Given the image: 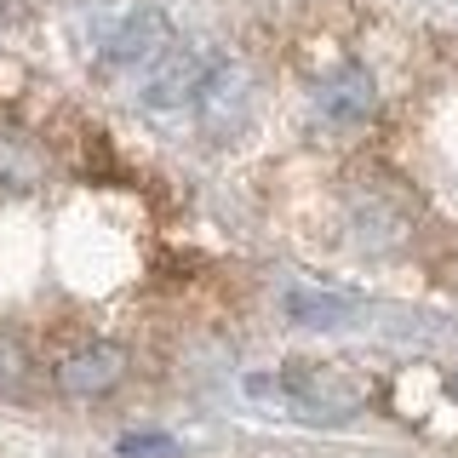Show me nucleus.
Returning a JSON list of instances; mask_svg holds the SVG:
<instances>
[{
    "mask_svg": "<svg viewBox=\"0 0 458 458\" xmlns=\"http://www.w3.org/2000/svg\"><path fill=\"white\" fill-rule=\"evenodd\" d=\"M286 315L304 321V327H338V321L355 315V304L338 298V293H304V286H293V293H286Z\"/></svg>",
    "mask_w": 458,
    "mask_h": 458,
    "instance_id": "nucleus-9",
    "label": "nucleus"
},
{
    "mask_svg": "<svg viewBox=\"0 0 458 458\" xmlns=\"http://www.w3.org/2000/svg\"><path fill=\"white\" fill-rule=\"evenodd\" d=\"M121 458H178V441L172 436H126Z\"/></svg>",
    "mask_w": 458,
    "mask_h": 458,
    "instance_id": "nucleus-12",
    "label": "nucleus"
},
{
    "mask_svg": "<svg viewBox=\"0 0 458 458\" xmlns=\"http://www.w3.org/2000/svg\"><path fill=\"white\" fill-rule=\"evenodd\" d=\"M315 104H321L327 121H367L372 104H378V92H372V75L355 64H344L333 81H321V92H315Z\"/></svg>",
    "mask_w": 458,
    "mask_h": 458,
    "instance_id": "nucleus-7",
    "label": "nucleus"
},
{
    "mask_svg": "<svg viewBox=\"0 0 458 458\" xmlns=\"http://www.w3.org/2000/svg\"><path fill=\"white\" fill-rule=\"evenodd\" d=\"M207 75H212L207 57H200L195 47H183V40H172V47L138 75V86H143V104L172 109V104H195L200 86H207Z\"/></svg>",
    "mask_w": 458,
    "mask_h": 458,
    "instance_id": "nucleus-3",
    "label": "nucleus"
},
{
    "mask_svg": "<svg viewBox=\"0 0 458 458\" xmlns=\"http://www.w3.org/2000/svg\"><path fill=\"white\" fill-rule=\"evenodd\" d=\"M252 390L293 401V407L310 412V419H350V412L367 401L361 378H350L344 367H327V361H293L281 378H258Z\"/></svg>",
    "mask_w": 458,
    "mask_h": 458,
    "instance_id": "nucleus-2",
    "label": "nucleus"
},
{
    "mask_svg": "<svg viewBox=\"0 0 458 458\" xmlns=\"http://www.w3.org/2000/svg\"><path fill=\"white\" fill-rule=\"evenodd\" d=\"M200 121H207V132L212 138H229L241 121H247V75L241 69H229V64H212V75L207 86H200Z\"/></svg>",
    "mask_w": 458,
    "mask_h": 458,
    "instance_id": "nucleus-5",
    "label": "nucleus"
},
{
    "mask_svg": "<svg viewBox=\"0 0 458 458\" xmlns=\"http://www.w3.org/2000/svg\"><path fill=\"white\" fill-rule=\"evenodd\" d=\"M424 200L412 190L407 178H395L390 166H367L361 178L350 183V218L361 229L367 247H395V241L412 235V224H419Z\"/></svg>",
    "mask_w": 458,
    "mask_h": 458,
    "instance_id": "nucleus-1",
    "label": "nucleus"
},
{
    "mask_svg": "<svg viewBox=\"0 0 458 458\" xmlns=\"http://www.w3.org/2000/svg\"><path fill=\"white\" fill-rule=\"evenodd\" d=\"M81 172H86L92 183H121V178H126L104 132H81Z\"/></svg>",
    "mask_w": 458,
    "mask_h": 458,
    "instance_id": "nucleus-11",
    "label": "nucleus"
},
{
    "mask_svg": "<svg viewBox=\"0 0 458 458\" xmlns=\"http://www.w3.org/2000/svg\"><path fill=\"white\" fill-rule=\"evenodd\" d=\"M40 178H47V149L23 132H0V190L29 195Z\"/></svg>",
    "mask_w": 458,
    "mask_h": 458,
    "instance_id": "nucleus-8",
    "label": "nucleus"
},
{
    "mask_svg": "<svg viewBox=\"0 0 458 458\" xmlns=\"http://www.w3.org/2000/svg\"><path fill=\"white\" fill-rule=\"evenodd\" d=\"M29 372H35V361H29L23 338L12 333V327H0V401H23L29 395Z\"/></svg>",
    "mask_w": 458,
    "mask_h": 458,
    "instance_id": "nucleus-10",
    "label": "nucleus"
},
{
    "mask_svg": "<svg viewBox=\"0 0 458 458\" xmlns=\"http://www.w3.org/2000/svg\"><path fill=\"white\" fill-rule=\"evenodd\" d=\"M121 378H126V350L121 344H86V350L64 355V367H57V390L75 395V401L109 395Z\"/></svg>",
    "mask_w": 458,
    "mask_h": 458,
    "instance_id": "nucleus-4",
    "label": "nucleus"
},
{
    "mask_svg": "<svg viewBox=\"0 0 458 458\" xmlns=\"http://www.w3.org/2000/svg\"><path fill=\"white\" fill-rule=\"evenodd\" d=\"M453 395H458V378H453Z\"/></svg>",
    "mask_w": 458,
    "mask_h": 458,
    "instance_id": "nucleus-13",
    "label": "nucleus"
},
{
    "mask_svg": "<svg viewBox=\"0 0 458 458\" xmlns=\"http://www.w3.org/2000/svg\"><path fill=\"white\" fill-rule=\"evenodd\" d=\"M166 47H172L166 18H155V12H138V18H126V29L109 40V57H114V64H126L132 75H143V69H149Z\"/></svg>",
    "mask_w": 458,
    "mask_h": 458,
    "instance_id": "nucleus-6",
    "label": "nucleus"
}]
</instances>
